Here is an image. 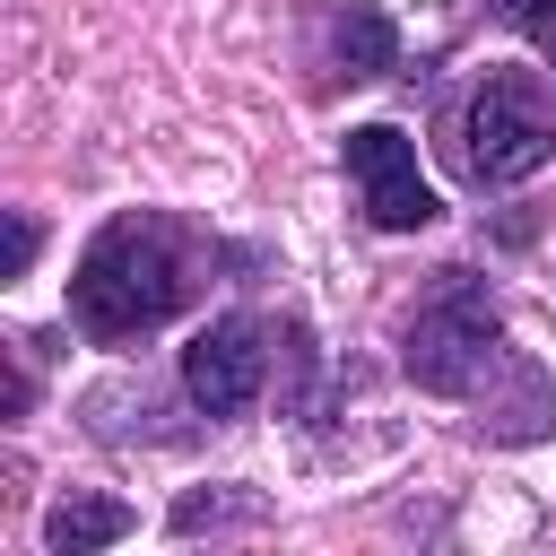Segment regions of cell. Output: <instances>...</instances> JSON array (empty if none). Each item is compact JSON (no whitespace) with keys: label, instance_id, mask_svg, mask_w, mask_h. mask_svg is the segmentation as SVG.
<instances>
[{"label":"cell","instance_id":"obj_1","mask_svg":"<svg viewBox=\"0 0 556 556\" xmlns=\"http://www.w3.org/2000/svg\"><path fill=\"white\" fill-rule=\"evenodd\" d=\"M200 287V252L174 217L156 208H122L87 252H78V278H70V313L87 339L122 348V339H148L156 321H174Z\"/></svg>","mask_w":556,"mask_h":556},{"label":"cell","instance_id":"obj_2","mask_svg":"<svg viewBox=\"0 0 556 556\" xmlns=\"http://www.w3.org/2000/svg\"><path fill=\"white\" fill-rule=\"evenodd\" d=\"M469 174L478 182H521L556 156V104L539 70H486V87L469 96Z\"/></svg>","mask_w":556,"mask_h":556},{"label":"cell","instance_id":"obj_3","mask_svg":"<svg viewBox=\"0 0 556 556\" xmlns=\"http://www.w3.org/2000/svg\"><path fill=\"white\" fill-rule=\"evenodd\" d=\"M348 174H356L365 217H374L382 235H417V226L434 217V191H426V174H417V148H408L391 122L348 130Z\"/></svg>","mask_w":556,"mask_h":556},{"label":"cell","instance_id":"obj_4","mask_svg":"<svg viewBox=\"0 0 556 556\" xmlns=\"http://www.w3.org/2000/svg\"><path fill=\"white\" fill-rule=\"evenodd\" d=\"M182 382H191V400H200L208 417H243V408L261 400V321H252V313L208 321V330L182 348Z\"/></svg>","mask_w":556,"mask_h":556},{"label":"cell","instance_id":"obj_5","mask_svg":"<svg viewBox=\"0 0 556 556\" xmlns=\"http://www.w3.org/2000/svg\"><path fill=\"white\" fill-rule=\"evenodd\" d=\"M486 365H495V321H486L478 304H434V313H417V330H408V374H417L426 391H469Z\"/></svg>","mask_w":556,"mask_h":556},{"label":"cell","instance_id":"obj_6","mask_svg":"<svg viewBox=\"0 0 556 556\" xmlns=\"http://www.w3.org/2000/svg\"><path fill=\"white\" fill-rule=\"evenodd\" d=\"M122 530H130V504H113V495H70V504H52V513H43V547H61V556L113 547Z\"/></svg>","mask_w":556,"mask_h":556},{"label":"cell","instance_id":"obj_7","mask_svg":"<svg viewBox=\"0 0 556 556\" xmlns=\"http://www.w3.org/2000/svg\"><path fill=\"white\" fill-rule=\"evenodd\" d=\"M330 43H339V70H348V78H382L391 52H400V35H391L382 9H348V17L330 26Z\"/></svg>","mask_w":556,"mask_h":556},{"label":"cell","instance_id":"obj_8","mask_svg":"<svg viewBox=\"0 0 556 556\" xmlns=\"http://www.w3.org/2000/svg\"><path fill=\"white\" fill-rule=\"evenodd\" d=\"M495 9H504L521 35H539V52L556 61V0H495Z\"/></svg>","mask_w":556,"mask_h":556},{"label":"cell","instance_id":"obj_9","mask_svg":"<svg viewBox=\"0 0 556 556\" xmlns=\"http://www.w3.org/2000/svg\"><path fill=\"white\" fill-rule=\"evenodd\" d=\"M26 261H35V226L17 217V226H9V278H26Z\"/></svg>","mask_w":556,"mask_h":556}]
</instances>
